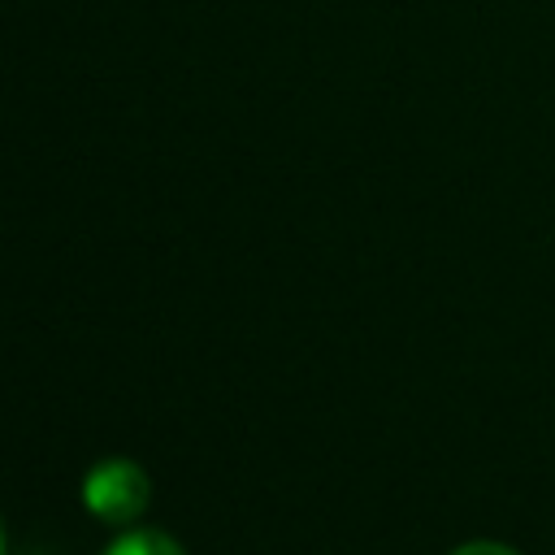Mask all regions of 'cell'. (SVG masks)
<instances>
[{
    "label": "cell",
    "instance_id": "1",
    "mask_svg": "<svg viewBox=\"0 0 555 555\" xmlns=\"http://www.w3.org/2000/svg\"><path fill=\"white\" fill-rule=\"evenodd\" d=\"M152 499V481L134 460H100L91 464V473L82 477V503L95 520L104 525H130L147 512Z\"/></svg>",
    "mask_w": 555,
    "mask_h": 555
},
{
    "label": "cell",
    "instance_id": "2",
    "mask_svg": "<svg viewBox=\"0 0 555 555\" xmlns=\"http://www.w3.org/2000/svg\"><path fill=\"white\" fill-rule=\"evenodd\" d=\"M100 555H186V551L160 529H130V533L113 538Z\"/></svg>",
    "mask_w": 555,
    "mask_h": 555
},
{
    "label": "cell",
    "instance_id": "3",
    "mask_svg": "<svg viewBox=\"0 0 555 555\" xmlns=\"http://www.w3.org/2000/svg\"><path fill=\"white\" fill-rule=\"evenodd\" d=\"M451 555H520V551H512V546H503V542H464V546H455Z\"/></svg>",
    "mask_w": 555,
    "mask_h": 555
},
{
    "label": "cell",
    "instance_id": "4",
    "mask_svg": "<svg viewBox=\"0 0 555 555\" xmlns=\"http://www.w3.org/2000/svg\"><path fill=\"white\" fill-rule=\"evenodd\" d=\"M0 555H4V516H0Z\"/></svg>",
    "mask_w": 555,
    "mask_h": 555
}]
</instances>
